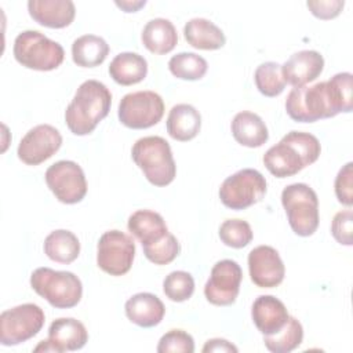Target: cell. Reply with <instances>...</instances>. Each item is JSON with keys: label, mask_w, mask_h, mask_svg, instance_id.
<instances>
[{"label": "cell", "mask_w": 353, "mask_h": 353, "mask_svg": "<svg viewBox=\"0 0 353 353\" xmlns=\"http://www.w3.org/2000/svg\"><path fill=\"white\" fill-rule=\"evenodd\" d=\"M353 76L349 72L336 73L328 81L310 87H295L285 99L287 114L299 123H314L353 109Z\"/></svg>", "instance_id": "obj_1"}, {"label": "cell", "mask_w": 353, "mask_h": 353, "mask_svg": "<svg viewBox=\"0 0 353 353\" xmlns=\"http://www.w3.org/2000/svg\"><path fill=\"white\" fill-rule=\"evenodd\" d=\"M321 152L319 139L301 131H291L279 143L269 148L263 154V164L277 178H287L298 174L313 164Z\"/></svg>", "instance_id": "obj_2"}, {"label": "cell", "mask_w": 353, "mask_h": 353, "mask_svg": "<svg viewBox=\"0 0 353 353\" xmlns=\"http://www.w3.org/2000/svg\"><path fill=\"white\" fill-rule=\"evenodd\" d=\"M112 105V94L98 80L81 83L65 110V121L74 135H87L103 120Z\"/></svg>", "instance_id": "obj_3"}, {"label": "cell", "mask_w": 353, "mask_h": 353, "mask_svg": "<svg viewBox=\"0 0 353 353\" xmlns=\"http://www.w3.org/2000/svg\"><path fill=\"white\" fill-rule=\"evenodd\" d=\"M134 163L154 186L170 185L176 175V165L170 143L161 137L139 138L131 150Z\"/></svg>", "instance_id": "obj_4"}, {"label": "cell", "mask_w": 353, "mask_h": 353, "mask_svg": "<svg viewBox=\"0 0 353 353\" xmlns=\"http://www.w3.org/2000/svg\"><path fill=\"white\" fill-rule=\"evenodd\" d=\"M30 285L37 295L57 309L76 306L83 295V284L72 272L37 268L30 276Z\"/></svg>", "instance_id": "obj_5"}, {"label": "cell", "mask_w": 353, "mask_h": 353, "mask_svg": "<svg viewBox=\"0 0 353 353\" xmlns=\"http://www.w3.org/2000/svg\"><path fill=\"white\" fill-rule=\"evenodd\" d=\"M15 59L25 68L33 70H54L65 58L62 46L37 30H23L14 40Z\"/></svg>", "instance_id": "obj_6"}, {"label": "cell", "mask_w": 353, "mask_h": 353, "mask_svg": "<svg viewBox=\"0 0 353 353\" xmlns=\"http://www.w3.org/2000/svg\"><path fill=\"white\" fill-rule=\"evenodd\" d=\"M281 204L295 234L307 237L319 228V199L306 183H292L283 189Z\"/></svg>", "instance_id": "obj_7"}, {"label": "cell", "mask_w": 353, "mask_h": 353, "mask_svg": "<svg viewBox=\"0 0 353 353\" xmlns=\"http://www.w3.org/2000/svg\"><path fill=\"white\" fill-rule=\"evenodd\" d=\"M46 321L44 312L34 303H23L0 314V343L15 346L36 336Z\"/></svg>", "instance_id": "obj_8"}, {"label": "cell", "mask_w": 353, "mask_h": 353, "mask_svg": "<svg viewBox=\"0 0 353 353\" xmlns=\"http://www.w3.org/2000/svg\"><path fill=\"white\" fill-rule=\"evenodd\" d=\"M266 194V179L254 168H243L228 176L219 188V199L232 210H245Z\"/></svg>", "instance_id": "obj_9"}, {"label": "cell", "mask_w": 353, "mask_h": 353, "mask_svg": "<svg viewBox=\"0 0 353 353\" xmlns=\"http://www.w3.org/2000/svg\"><path fill=\"white\" fill-rule=\"evenodd\" d=\"M117 114L120 123L128 128H149L161 120L164 102L154 91L130 92L121 98Z\"/></svg>", "instance_id": "obj_10"}, {"label": "cell", "mask_w": 353, "mask_h": 353, "mask_svg": "<svg viewBox=\"0 0 353 353\" xmlns=\"http://www.w3.org/2000/svg\"><path fill=\"white\" fill-rule=\"evenodd\" d=\"M135 256L134 240L120 232L108 230L98 241L97 263L101 270L110 276H123L131 266Z\"/></svg>", "instance_id": "obj_11"}, {"label": "cell", "mask_w": 353, "mask_h": 353, "mask_svg": "<svg viewBox=\"0 0 353 353\" xmlns=\"http://www.w3.org/2000/svg\"><path fill=\"white\" fill-rule=\"evenodd\" d=\"M46 183L55 197L65 204H76L87 193L84 171L70 160H61L50 165L46 171Z\"/></svg>", "instance_id": "obj_12"}, {"label": "cell", "mask_w": 353, "mask_h": 353, "mask_svg": "<svg viewBox=\"0 0 353 353\" xmlns=\"http://www.w3.org/2000/svg\"><path fill=\"white\" fill-rule=\"evenodd\" d=\"M241 279L243 272L236 261H218L212 266L210 279L204 285L207 301L216 306H229L234 303L240 291Z\"/></svg>", "instance_id": "obj_13"}, {"label": "cell", "mask_w": 353, "mask_h": 353, "mask_svg": "<svg viewBox=\"0 0 353 353\" xmlns=\"http://www.w3.org/2000/svg\"><path fill=\"white\" fill-rule=\"evenodd\" d=\"M62 145L61 132L50 124H39L21 139L17 154L28 165H37L48 160Z\"/></svg>", "instance_id": "obj_14"}, {"label": "cell", "mask_w": 353, "mask_h": 353, "mask_svg": "<svg viewBox=\"0 0 353 353\" xmlns=\"http://www.w3.org/2000/svg\"><path fill=\"white\" fill-rule=\"evenodd\" d=\"M88 341L84 324L72 317L57 319L48 328V338L41 341L34 352H73L81 349Z\"/></svg>", "instance_id": "obj_15"}, {"label": "cell", "mask_w": 353, "mask_h": 353, "mask_svg": "<svg viewBox=\"0 0 353 353\" xmlns=\"http://www.w3.org/2000/svg\"><path fill=\"white\" fill-rule=\"evenodd\" d=\"M248 270L252 283L261 288L277 287L285 274L279 252L270 245H258L250 251Z\"/></svg>", "instance_id": "obj_16"}, {"label": "cell", "mask_w": 353, "mask_h": 353, "mask_svg": "<svg viewBox=\"0 0 353 353\" xmlns=\"http://www.w3.org/2000/svg\"><path fill=\"white\" fill-rule=\"evenodd\" d=\"M324 69V58L320 52L313 50H302L292 54L281 66L285 83L295 87L316 80Z\"/></svg>", "instance_id": "obj_17"}, {"label": "cell", "mask_w": 353, "mask_h": 353, "mask_svg": "<svg viewBox=\"0 0 353 353\" xmlns=\"http://www.w3.org/2000/svg\"><path fill=\"white\" fill-rule=\"evenodd\" d=\"M251 316L255 327L263 335L279 332L290 317L285 305L273 295L258 296L252 303Z\"/></svg>", "instance_id": "obj_18"}, {"label": "cell", "mask_w": 353, "mask_h": 353, "mask_svg": "<svg viewBox=\"0 0 353 353\" xmlns=\"http://www.w3.org/2000/svg\"><path fill=\"white\" fill-rule=\"evenodd\" d=\"M28 10L37 23L52 29L69 26L76 14L74 3L70 0H29Z\"/></svg>", "instance_id": "obj_19"}, {"label": "cell", "mask_w": 353, "mask_h": 353, "mask_svg": "<svg viewBox=\"0 0 353 353\" xmlns=\"http://www.w3.org/2000/svg\"><path fill=\"white\" fill-rule=\"evenodd\" d=\"M128 320L139 327L150 328L161 323L165 307L159 296L150 292H138L124 305Z\"/></svg>", "instance_id": "obj_20"}, {"label": "cell", "mask_w": 353, "mask_h": 353, "mask_svg": "<svg viewBox=\"0 0 353 353\" xmlns=\"http://www.w3.org/2000/svg\"><path fill=\"white\" fill-rule=\"evenodd\" d=\"M127 226L131 234L141 241L142 247L160 241L168 233V228L163 216L150 210H138L132 212L128 218Z\"/></svg>", "instance_id": "obj_21"}, {"label": "cell", "mask_w": 353, "mask_h": 353, "mask_svg": "<svg viewBox=\"0 0 353 353\" xmlns=\"http://www.w3.org/2000/svg\"><path fill=\"white\" fill-rule=\"evenodd\" d=\"M201 127L199 110L188 103H178L171 108L167 117V132L175 141L186 142L193 139Z\"/></svg>", "instance_id": "obj_22"}, {"label": "cell", "mask_w": 353, "mask_h": 353, "mask_svg": "<svg viewBox=\"0 0 353 353\" xmlns=\"http://www.w3.org/2000/svg\"><path fill=\"white\" fill-rule=\"evenodd\" d=\"M230 127L236 142L247 148H259L269 138L265 121L252 112L244 110L237 113L233 117Z\"/></svg>", "instance_id": "obj_23"}, {"label": "cell", "mask_w": 353, "mask_h": 353, "mask_svg": "<svg viewBox=\"0 0 353 353\" xmlns=\"http://www.w3.org/2000/svg\"><path fill=\"white\" fill-rule=\"evenodd\" d=\"M143 46L153 54H168L178 43L176 29L171 21L165 18L150 19L141 34Z\"/></svg>", "instance_id": "obj_24"}, {"label": "cell", "mask_w": 353, "mask_h": 353, "mask_svg": "<svg viewBox=\"0 0 353 353\" xmlns=\"http://www.w3.org/2000/svg\"><path fill=\"white\" fill-rule=\"evenodd\" d=\"M185 40L199 50H218L225 46L226 37L221 28L205 18H193L183 28Z\"/></svg>", "instance_id": "obj_25"}, {"label": "cell", "mask_w": 353, "mask_h": 353, "mask_svg": "<svg viewBox=\"0 0 353 353\" xmlns=\"http://www.w3.org/2000/svg\"><path fill=\"white\" fill-rule=\"evenodd\" d=\"M148 73L146 59L137 52H121L109 65L110 77L121 85H132L142 81Z\"/></svg>", "instance_id": "obj_26"}, {"label": "cell", "mask_w": 353, "mask_h": 353, "mask_svg": "<svg viewBox=\"0 0 353 353\" xmlns=\"http://www.w3.org/2000/svg\"><path fill=\"white\" fill-rule=\"evenodd\" d=\"M109 54L108 43L95 34L77 37L72 44V58L77 66L95 68L101 65Z\"/></svg>", "instance_id": "obj_27"}, {"label": "cell", "mask_w": 353, "mask_h": 353, "mask_svg": "<svg viewBox=\"0 0 353 353\" xmlns=\"http://www.w3.org/2000/svg\"><path fill=\"white\" fill-rule=\"evenodd\" d=\"M44 252L51 261L68 265L77 259L80 241L70 230H54L44 240Z\"/></svg>", "instance_id": "obj_28"}, {"label": "cell", "mask_w": 353, "mask_h": 353, "mask_svg": "<svg viewBox=\"0 0 353 353\" xmlns=\"http://www.w3.org/2000/svg\"><path fill=\"white\" fill-rule=\"evenodd\" d=\"M303 339V328L295 317H288L287 324L273 335H263V343L273 353H288L296 349Z\"/></svg>", "instance_id": "obj_29"}, {"label": "cell", "mask_w": 353, "mask_h": 353, "mask_svg": "<svg viewBox=\"0 0 353 353\" xmlns=\"http://www.w3.org/2000/svg\"><path fill=\"white\" fill-rule=\"evenodd\" d=\"M170 72L181 80H200L208 69L207 61L194 52H179L168 61Z\"/></svg>", "instance_id": "obj_30"}, {"label": "cell", "mask_w": 353, "mask_h": 353, "mask_svg": "<svg viewBox=\"0 0 353 353\" xmlns=\"http://www.w3.org/2000/svg\"><path fill=\"white\" fill-rule=\"evenodd\" d=\"M254 80L258 91L265 97H277L285 88L281 65L277 62H263L254 73Z\"/></svg>", "instance_id": "obj_31"}, {"label": "cell", "mask_w": 353, "mask_h": 353, "mask_svg": "<svg viewBox=\"0 0 353 353\" xmlns=\"http://www.w3.org/2000/svg\"><path fill=\"white\" fill-rule=\"evenodd\" d=\"M163 291L172 302L188 301L194 292V280L188 272H171L163 281Z\"/></svg>", "instance_id": "obj_32"}, {"label": "cell", "mask_w": 353, "mask_h": 353, "mask_svg": "<svg viewBox=\"0 0 353 353\" xmlns=\"http://www.w3.org/2000/svg\"><path fill=\"white\" fill-rule=\"evenodd\" d=\"M221 241L232 248H243L252 240V229L247 221L226 219L219 226Z\"/></svg>", "instance_id": "obj_33"}, {"label": "cell", "mask_w": 353, "mask_h": 353, "mask_svg": "<svg viewBox=\"0 0 353 353\" xmlns=\"http://www.w3.org/2000/svg\"><path fill=\"white\" fill-rule=\"evenodd\" d=\"M142 248L145 256L154 265H168L181 252V245L176 237L170 232L160 241L150 245H145Z\"/></svg>", "instance_id": "obj_34"}, {"label": "cell", "mask_w": 353, "mask_h": 353, "mask_svg": "<svg viewBox=\"0 0 353 353\" xmlns=\"http://www.w3.org/2000/svg\"><path fill=\"white\" fill-rule=\"evenodd\" d=\"M157 352L159 353H168V352L193 353L194 341L190 334L182 330H171L160 338L157 345Z\"/></svg>", "instance_id": "obj_35"}, {"label": "cell", "mask_w": 353, "mask_h": 353, "mask_svg": "<svg viewBox=\"0 0 353 353\" xmlns=\"http://www.w3.org/2000/svg\"><path fill=\"white\" fill-rule=\"evenodd\" d=\"M331 233L334 239L343 245L353 244V212L352 210L339 211L335 214L331 223Z\"/></svg>", "instance_id": "obj_36"}, {"label": "cell", "mask_w": 353, "mask_h": 353, "mask_svg": "<svg viewBox=\"0 0 353 353\" xmlns=\"http://www.w3.org/2000/svg\"><path fill=\"white\" fill-rule=\"evenodd\" d=\"M335 194L343 205L353 204V163H347L339 170L335 178Z\"/></svg>", "instance_id": "obj_37"}, {"label": "cell", "mask_w": 353, "mask_h": 353, "mask_svg": "<svg viewBox=\"0 0 353 353\" xmlns=\"http://www.w3.org/2000/svg\"><path fill=\"white\" fill-rule=\"evenodd\" d=\"M312 14L320 19H332L338 17L345 6L342 0H310L306 3Z\"/></svg>", "instance_id": "obj_38"}, {"label": "cell", "mask_w": 353, "mask_h": 353, "mask_svg": "<svg viewBox=\"0 0 353 353\" xmlns=\"http://www.w3.org/2000/svg\"><path fill=\"white\" fill-rule=\"evenodd\" d=\"M203 353H208V352H234L237 353L239 349L230 343L226 339H221V338H214L205 342V345L203 346Z\"/></svg>", "instance_id": "obj_39"}, {"label": "cell", "mask_w": 353, "mask_h": 353, "mask_svg": "<svg viewBox=\"0 0 353 353\" xmlns=\"http://www.w3.org/2000/svg\"><path fill=\"white\" fill-rule=\"evenodd\" d=\"M146 1H116V6L123 8L125 12H135L138 8L143 7Z\"/></svg>", "instance_id": "obj_40"}]
</instances>
